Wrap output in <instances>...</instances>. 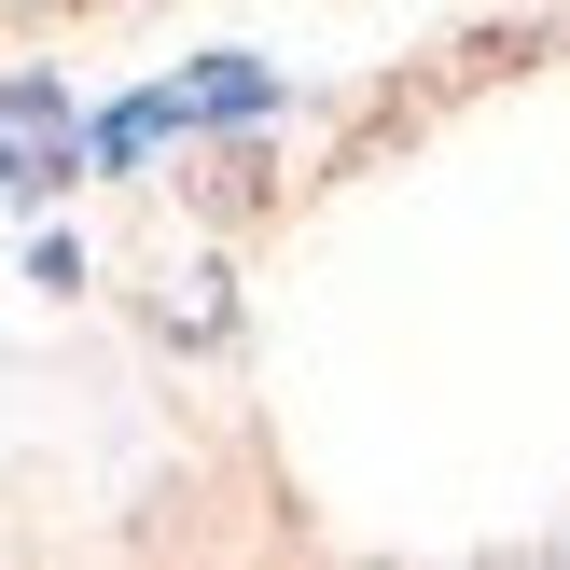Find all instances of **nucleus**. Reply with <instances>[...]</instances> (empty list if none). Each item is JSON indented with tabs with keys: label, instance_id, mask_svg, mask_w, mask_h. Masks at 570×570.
<instances>
[]
</instances>
